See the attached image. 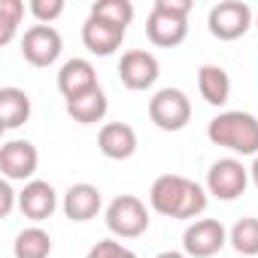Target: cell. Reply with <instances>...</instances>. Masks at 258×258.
Listing matches in <instances>:
<instances>
[{"mask_svg": "<svg viewBox=\"0 0 258 258\" xmlns=\"http://www.w3.org/2000/svg\"><path fill=\"white\" fill-rule=\"evenodd\" d=\"M207 204H210L207 188L188 176H179V173H164L149 188V207L167 219L195 222L207 210Z\"/></svg>", "mask_w": 258, "mask_h": 258, "instance_id": "1", "label": "cell"}, {"mask_svg": "<svg viewBox=\"0 0 258 258\" xmlns=\"http://www.w3.org/2000/svg\"><path fill=\"white\" fill-rule=\"evenodd\" d=\"M207 137L234 155H258V118L243 109H225L207 124Z\"/></svg>", "mask_w": 258, "mask_h": 258, "instance_id": "2", "label": "cell"}, {"mask_svg": "<svg viewBox=\"0 0 258 258\" xmlns=\"http://www.w3.org/2000/svg\"><path fill=\"white\" fill-rule=\"evenodd\" d=\"M149 207L137 195H118L106 207V228L118 240H134L149 231Z\"/></svg>", "mask_w": 258, "mask_h": 258, "instance_id": "3", "label": "cell"}, {"mask_svg": "<svg viewBox=\"0 0 258 258\" xmlns=\"http://www.w3.org/2000/svg\"><path fill=\"white\" fill-rule=\"evenodd\" d=\"M252 25H255V13L243 0H219L207 16L210 34L222 43H234V40L246 37Z\"/></svg>", "mask_w": 258, "mask_h": 258, "instance_id": "4", "label": "cell"}, {"mask_svg": "<svg viewBox=\"0 0 258 258\" xmlns=\"http://www.w3.org/2000/svg\"><path fill=\"white\" fill-rule=\"evenodd\" d=\"M149 118L158 131L176 134L191 121V100L182 88H158L149 97Z\"/></svg>", "mask_w": 258, "mask_h": 258, "instance_id": "5", "label": "cell"}, {"mask_svg": "<svg viewBox=\"0 0 258 258\" xmlns=\"http://www.w3.org/2000/svg\"><path fill=\"white\" fill-rule=\"evenodd\" d=\"M249 182V167L234 155L213 161L207 170V195H213L216 201H237Z\"/></svg>", "mask_w": 258, "mask_h": 258, "instance_id": "6", "label": "cell"}, {"mask_svg": "<svg viewBox=\"0 0 258 258\" xmlns=\"http://www.w3.org/2000/svg\"><path fill=\"white\" fill-rule=\"evenodd\" d=\"M228 246V231L219 219H195L182 231V252L188 258H216Z\"/></svg>", "mask_w": 258, "mask_h": 258, "instance_id": "7", "label": "cell"}, {"mask_svg": "<svg viewBox=\"0 0 258 258\" xmlns=\"http://www.w3.org/2000/svg\"><path fill=\"white\" fill-rule=\"evenodd\" d=\"M61 49H64V40L52 25H31L22 34V58L31 67H52L61 58Z\"/></svg>", "mask_w": 258, "mask_h": 258, "instance_id": "8", "label": "cell"}, {"mask_svg": "<svg viewBox=\"0 0 258 258\" xmlns=\"http://www.w3.org/2000/svg\"><path fill=\"white\" fill-rule=\"evenodd\" d=\"M158 76H161V64L146 49H127L118 61V79L127 91H146L158 82Z\"/></svg>", "mask_w": 258, "mask_h": 258, "instance_id": "9", "label": "cell"}, {"mask_svg": "<svg viewBox=\"0 0 258 258\" xmlns=\"http://www.w3.org/2000/svg\"><path fill=\"white\" fill-rule=\"evenodd\" d=\"M40 167V152L31 140H7L0 146V173L10 182H31Z\"/></svg>", "mask_w": 258, "mask_h": 258, "instance_id": "10", "label": "cell"}, {"mask_svg": "<svg viewBox=\"0 0 258 258\" xmlns=\"http://www.w3.org/2000/svg\"><path fill=\"white\" fill-rule=\"evenodd\" d=\"M146 37L158 49H176L188 37V19L176 16V13H167L158 4H152V13L146 19Z\"/></svg>", "mask_w": 258, "mask_h": 258, "instance_id": "11", "label": "cell"}, {"mask_svg": "<svg viewBox=\"0 0 258 258\" xmlns=\"http://www.w3.org/2000/svg\"><path fill=\"white\" fill-rule=\"evenodd\" d=\"M124 34H127V28H118V25H112L106 19H97V16H88L85 25H82V43L97 58L115 55L124 43Z\"/></svg>", "mask_w": 258, "mask_h": 258, "instance_id": "12", "label": "cell"}, {"mask_svg": "<svg viewBox=\"0 0 258 258\" xmlns=\"http://www.w3.org/2000/svg\"><path fill=\"white\" fill-rule=\"evenodd\" d=\"M19 210H22L25 219H31L34 225H40V222L52 219V213L58 210V191L46 179H31L19 191Z\"/></svg>", "mask_w": 258, "mask_h": 258, "instance_id": "13", "label": "cell"}, {"mask_svg": "<svg viewBox=\"0 0 258 258\" xmlns=\"http://www.w3.org/2000/svg\"><path fill=\"white\" fill-rule=\"evenodd\" d=\"M97 149L109 161H127L137 152V131L127 121H106L97 134Z\"/></svg>", "mask_w": 258, "mask_h": 258, "instance_id": "14", "label": "cell"}, {"mask_svg": "<svg viewBox=\"0 0 258 258\" xmlns=\"http://www.w3.org/2000/svg\"><path fill=\"white\" fill-rule=\"evenodd\" d=\"M103 207V195L97 185L91 182H76L64 191V201H61V210L70 222H91Z\"/></svg>", "mask_w": 258, "mask_h": 258, "instance_id": "15", "label": "cell"}, {"mask_svg": "<svg viewBox=\"0 0 258 258\" xmlns=\"http://www.w3.org/2000/svg\"><path fill=\"white\" fill-rule=\"evenodd\" d=\"M97 85H100L97 70H94V64L88 58H70L58 70V91L64 94V100L79 97V94H85V91H91Z\"/></svg>", "mask_w": 258, "mask_h": 258, "instance_id": "16", "label": "cell"}, {"mask_svg": "<svg viewBox=\"0 0 258 258\" xmlns=\"http://www.w3.org/2000/svg\"><path fill=\"white\" fill-rule=\"evenodd\" d=\"M31 118V94L16 85L0 88V127L4 131H16Z\"/></svg>", "mask_w": 258, "mask_h": 258, "instance_id": "17", "label": "cell"}, {"mask_svg": "<svg viewBox=\"0 0 258 258\" xmlns=\"http://www.w3.org/2000/svg\"><path fill=\"white\" fill-rule=\"evenodd\" d=\"M198 91L210 106H225L231 97V76L219 64H204L198 70Z\"/></svg>", "mask_w": 258, "mask_h": 258, "instance_id": "18", "label": "cell"}, {"mask_svg": "<svg viewBox=\"0 0 258 258\" xmlns=\"http://www.w3.org/2000/svg\"><path fill=\"white\" fill-rule=\"evenodd\" d=\"M106 109H109V100H106V91L100 85L91 88V91H85V94H79V97L67 100V115L73 121H79V124H97V121H103Z\"/></svg>", "mask_w": 258, "mask_h": 258, "instance_id": "19", "label": "cell"}, {"mask_svg": "<svg viewBox=\"0 0 258 258\" xmlns=\"http://www.w3.org/2000/svg\"><path fill=\"white\" fill-rule=\"evenodd\" d=\"M13 255L16 258H49L52 255V237L46 228L31 225L25 231H19L16 243H13Z\"/></svg>", "mask_w": 258, "mask_h": 258, "instance_id": "20", "label": "cell"}, {"mask_svg": "<svg viewBox=\"0 0 258 258\" xmlns=\"http://www.w3.org/2000/svg\"><path fill=\"white\" fill-rule=\"evenodd\" d=\"M228 243L237 249V255L255 258V255H258V219H255V216L237 219L234 228L228 231Z\"/></svg>", "mask_w": 258, "mask_h": 258, "instance_id": "21", "label": "cell"}, {"mask_svg": "<svg viewBox=\"0 0 258 258\" xmlns=\"http://www.w3.org/2000/svg\"><path fill=\"white\" fill-rule=\"evenodd\" d=\"M88 16H97V19H106L118 28H127L134 22V4L131 0H97V4H91Z\"/></svg>", "mask_w": 258, "mask_h": 258, "instance_id": "22", "label": "cell"}, {"mask_svg": "<svg viewBox=\"0 0 258 258\" xmlns=\"http://www.w3.org/2000/svg\"><path fill=\"white\" fill-rule=\"evenodd\" d=\"M22 19H25L22 0H0V46H10L16 40Z\"/></svg>", "mask_w": 258, "mask_h": 258, "instance_id": "23", "label": "cell"}, {"mask_svg": "<svg viewBox=\"0 0 258 258\" xmlns=\"http://www.w3.org/2000/svg\"><path fill=\"white\" fill-rule=\"evenodd\" d=\"M85 258H140V255H137L134 249L121 246L115 237H106V240H97V243L88 249Z\"/></svg>", "mask_w": 258, "mask_h": 258, "instance_id": "24", "label": "cell"}, {"mask_svg": "<svg viewBox=\"0 0 258 258\" xmlns=\"http://www.w3.org/2000/svg\"><path fill=\"white\" fill-rule=\"evenodd\" d=\"M31 16L37 19V25H52L55 19H61L64 13V0H31Z\"/></svg>", "mask_w": 258, "mask_h": 258, "instance_id": "25", "label": "cell"}, {"mask_svg": "<svg viewBox=\"0 0 258 258\" xmlns=\"http://www.w3.org/2000/svg\"><path fill=\"white\" fill-rule=\"evenodd\" d=\"M16 204H19V195L13 191V182L4 179V182H0V219H10Z\"/></svg>", "mask_w": 258, "mask_h": 258, "instance_id": "26", "label": "cell"}, {"mask_svg": "<svg viewBox=\"0 0 258 258\" xmlns=\"http://www.w3.org/2000/svg\"><path fill=\"white\" fill-rule=\"evenodd\" d=\"M155 258H188L185 252H179V249H164V252H158Z\"/></svg>", "mask_w": 258, "mask_h": 258, "instance_id": "27", "label": "cell"}, {"mask_svg": "<svg viewBox=\"0 0 258 258\" xmlns=\"http://www.w3.org/2000/svg\"><path fill=\"white\" fill-rule=\"evenodd\" d=\"M249 179H252L255 188H258V155H255V161H252V167H249Z\"/></svg>", "mask_w": 258, "mask_h": 258, "instance_id": "28", "label": "cell"}, {"mask_svg": "<svg viewBox=\"0 0 258 258\" xmlns=\"http://www.w3.org/2000/svg\"><path fill=\"white\" fill-rule=\"evenodd\" d=\"M255 28H258V13H255Z\"/></svg>", "mask_w": 258, "mask_h": 258, "instance_id": "29", "label": "cell"}]
</instances>
